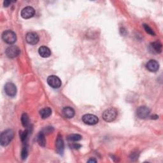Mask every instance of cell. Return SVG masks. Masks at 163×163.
<instances>
[{"instance_id":"6da1fadb","label":"cell","mask_w":163,"mask_h":163,"mask_svg":"<svg viewBox=\"0 0 163 163\" xmlns=\"http://www.w3.org/2000/svg\"><path fill=\"white\" fill-rule=\"evenodd\" d=\"M14 136V133L12 129H7L4 131L1 134L0 136V143L3 146H7L13 140Z\"/></svg>"},{"instance_id":"7a4b0ae2","label":"cell","mask_w":163,"mask_h":163,"mask_svg":"<svg viewBox=\"0 0 163 163\" xmlns=\"http://www.w3.org/2000/svg\"><path fill=\"white\" fill-rule=\"evenodd\" d=\"M117 117V110L114 108H110L104 111L103 119L107 122H111L115 120Z\"/></svg>"},{"instance_id":"3957f363","label":"cell","mask_w":163,"mask_h":163,"mask_svg":"<svg viewBox=\"0 0 163 163\" xmlns=\"http://www.w3.org/2000/svg\"><path fill=\"white\" fill-rule=\"evenodd\" d=\"M2 39L8 44H13L16 42L17 36L15 32L11 30H6L2 34Z\"/></svg>"},{"instance_id":"277c9868","label":"cell","mask_w":163,"mask_h":163,"mask_svg":"<svg viewBox=\"0 0 163 163\" xmlns=\"http://www.w3.org/2000/svg\"><path fill=\"white\" fill-rule=\"evenodd\" d=\"M47 83L54 89H58L61 86V80L55 75H51L47 78Z\"/></svg>"},{"instance_id":"5b68a950","label":"cell","mask_w":163,"mask_h":163,"mask_svg":"<svg viewBox=\"0 0 163 163\" xmlns=\"http://www.w3.org/2000/svg\"><path fill=\"white\" fill-rule=\"evenodd\" d=\"M21 52V50L17 46H10L6 48L5 51L6 55L10 58H15L16 57H17Z\"/></svg>"},{"instance_id":"8992f818","label":"cell","mask_w":163,"mask_h":163,"mask_svg":"<svg viewBox=\"0 0 163 163\" xmlns=\"http://www.w3.org/2000/svg\"><path fill=\"white\" fill-rule=\"evenodd\" d=\"M82 120L85 124L87 125H95L99 121L98 118L92 114H86L82 117Z\"/></svg>"},{"instance_id":"52a82bcc","label":"cell","mask_w":163,"mask_h":163,"mask_svg":"<svg viewBox=\"0 0 163 163\" xmlns=\"http://www.w3.org/2000/svg\"><path fill=\"white\" fill-rule=\"evenodd\" d=\"M5 93L10 97H14L17 94V88L14 84L8 82L5 85Z\"/></svg>"},{"instance_id":"ba28073f","label":"cell","mask_w":163,"mask_h":163,"mask_svg":"<svg viewBox=\"0 0 163 163\" xmlns=\"http://www.w3.org/2000/svg\"><path fill=\"white\" fill-rule=\"evenodd\" d=\"M137 116L138 118H140L141 119H144L147 118L150 113V110L149 108L146 107H140L137 109Z\"/></svg>"},{"instance_id":"9c48e42d","label":"cell","mask_w":163,"mask_h":163,"mask_svg":"<svg viewBox=\"0 0 163 163\" xmlns=\"http://www.w3.org/2000/svg\"><path fill=\"white\" fill-rule=\"evenodd\" d=\"M35 13V9L31 6H27L26 8H24V9H23L21 11L22 17L25 19L32 17L34 16Z\"/></svg>"},{"instance_id":"30bf717a","label":"cell","mask_w":163,"mask_h":163,"mask_svg":"<svg viewBox=\"0 0 163 163\" xmlns=\"http://www.w3.org/2000/svg\"><path fill=\"white\" fill-rule=\"evenodd\" d=\"M26 40L30 45H36L39 42V36L36 32H29L26 36Z\"/></svg>"},{"instance_id":"8fae6325","label":"cell","mask_w":163,"mask_h":163,"mask_svg":"<svg viewBox=\"0 0 163 163\" xmlns=\"http://www.w3.org/2000/svg\"><path fill=\"white\" fill-rule=\"evenodd\" d=\"M55 149L56 151L59 155H63L64 150V144L62 137L59 135L57 138L55 142Z\"/></svg>"},{"instance_id":"7c38bea8","label":"cell","mask_w":163,"mask_h":163,"mask_svg":"<svg viewBox=\"0 0 163 163\" xmlns=\"http://www.w3.org/2000/svg\"><path fill=\"white\" fill-rule=\"evenodd\" d=\"M146 68L151 72H156L159 68V64L156 60H150L146 64Z\"/></svg>"},{"instance_id":"4fadbf2b","label":"cell","mask_w":163,"mask_h":163,"mask_svg":"<svg viewBox=\"0 0 163 163\" xmlns=\"http://www.w3.org/2000/svg\"><path fill=\"white\" fill-rule=\"evenodd\" d=\"M38 53L40 55L42 58H47L50 57L51 55V51L49 49V48H48L47 47L45 46H42L39 48L38 49Z\"/></svg>"},{"instance_id":"5bb4252c","label":"cell","mask_w":163,"mask_h":163,"mask_svg":"<svg viewBox=\"0 0 163 163\" xmlns=\"http://www.w3.org/2000/svg\"><path fill=\"white\" fill-rule=\"evenodd\" d=\"M151 50L153 51L154 53L156 54H160L162 52V44L159 41H156V42H153L150 45Z\"/></svg>"},{"instance_id":"9a60e30c","label":"cell","mask_w":163,"mask_h":163,"mask_svg":"<svg viewBox=\"0 0 163 163\" xmlns=\"http://www.w3.org/2000/svg\"><path fill=\"white\" fill-rule=\"evenodd\" d=\"M63 113L65 117L68 119L73 118L75 116V111L72 108L68 107H65L63 110Z\"/></svg>"},{"instance_id":"2e32d148","label":"cell","mask_w":163,"mask_h":163,"mask_svg":"<svg viewBox=\"0 0 163 163\" xmlns=\"http://www.w3.org/2000/svg\"><path fill=\"white\" fill-rule=\"evenodd\" d=\"M51 114H52V110L48 107L44 108L40 111V115L42 119L48 118V117H50L51 116Z\"/></svg>"},{"instance_id":"e0dca14e","label":"cell","mask_w":163,"mask_h":163,"mask_svg":"<svg viewBox=\"0 0 163 163\" xmlns=\"http://www.w3.org/2000/svg\"><path fill=\"white\" fill-rule=\"evenodd\" d=\"M37 141L38 144L42 146H45L46 144V140H45V134L43 132H40L37 138Z\"/></svg>"},{"instance_id":"ac0fdd59","label":"cell","mask_w":163,"mask_h":163,"mask_svg":"<svg viewBox=\"0 0 163 163\" xmlns=\"http://www.w3.org/2000/svg\"><path fill=\"white\" fill-rule=\"evenodd\" d=\"M21 122L24 127H27L29 124V119L26 113H23L21 116Z\"/></svg>"},{"instance_id":"d6986e66","label":"cell","mask_w":163,"mask_h":163,"mask_svg":"<svg viewBox=\"0 0 163 163\" xmlns=\"http://www.w3.org/2000/svg\"><path fill=\"white\" fill-rule=\"evenodd\" d=\"M82 138V136L80 135H78V134H73V135H70L68 137V140H70L71 142H78V141L81 140Z\"/></svg>"},{"instance_id":"ffe728a7","label":"cell","mask_w":163,"mask_h":163,"mask_svg":"<svg viewBox=\"0 0 163 163\" xmlns=\"http://www.w3.org/2000/svg\"><path fill=\"white\" fill-rule=\"evenodd\" d=\"M28 156V149L26 146H24V147H23L22 152H21V158L22 160H25L26 159Z\"/></svg>"},{"instance_id":"44dd1931","label":"cell","mask_w":163,"mask_h":163,"mask_svg":"<svg viewBox=\"0 0 163 163\" xmlns=\"http://www.w3.org/2000/svg\"><path fill=\"white\" fill-rule=\"evenodd\" d=\"M143 28H144L145 31H146V32H147L148 34H149V35H153V36L155 35V32H154V31L152 29V28H150L149 27V25H146V24H143Z\"/></svg>"},{"instance_id":"7402d4cb","label":"cell","mask_w":163,"mask_h":163,"mask_svg":"<svg viewBox=\"0 0 163 163\" xmlns=\"http://www.w3.org/2000/svg\"><path fill=\"white\" fill-rule=\"evenodd\" d=\"M28 132L27 130L24 131H21L20 132V138H21V140L22 142H24V141H26V140L27 139V137H28Z\"/></svg>"},{"instance_id":"603a6c76","label":"cell","mask_w":163,"mask_h":163,"mask_svg":"<svg viewBox=\"0 0 163 163\" xmlns=\"http://www.w3.org/2000/svg\"><path fill=\"white\" fill-rule=\"evenodd\" d=\"M71 146H72V148L73 149H80V148H81V145H80V144H78V143H74V144H73L72 145H71Z\"/></svg>"},{"instance_id":"cb8c5ba5","label":"cell","mask_w":163,"mask_h":163,"mask_svg":"<svg viewBox=\"0 0 163 163\" xmlns=\"http://www.w3.org/2000/svg\"><path fill=\"white\" fill-rule=\"evenodd\" d=\"M11 3H12V2L9 1V0H6V1H5V2H3L4 6H5V7H8V6H9L11 4Z\"/></svg>"},{"instance_id":"d4e9b609","label":"cell","mask_w":163,"mask_h":163,"mask_svg":"<svg viewBox=\"0 0 163 163\" xmlns=\"http://www.w3.org/2000/svg\"><path fill=\"white\" fill-rule=\"evenodd\" d=\"M97 162V160L94 159V158L93 159H89L88 161V162Z\"/></svg>"},{"instance_id":"484cf974","label":"cell","mask_w":163,"mask_h":163,"mask_svg":"<svg viewBox=\"0 0 163 163\" xmlns=\"http://www.w3.org/2000/svg\"><path fill=\"white\" fill-rule=\"evenodd\" d=\"M158 116H152V119H158Z\"/></svg>"}]
</instances>
